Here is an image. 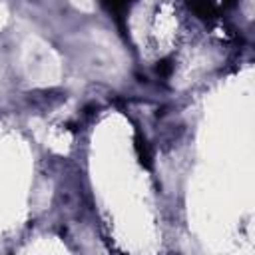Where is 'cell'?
Wrapping results in <instances>:
<instances>
[{
  "label": "cell",
  "mask_w": 255,
  "mask_h": 255,
  "mask_svg": "<svg viewBox=\"0 0 255 255\" xmlns=\"http://www.w3.org/2000/svg\"><path fill=\"white\" fill-rule=\"evenodd\" d=\"M191 10L199 16V18H209L213 16V2L211 0H189Z\"/></svg>",
  "instance_id": "2"
},
{
  "label": "cell",
  "mask_w": 255,
  "mask_h": 255,
  "mask_svg": "<svg viewBox=\"0 0 255 255\" xmlns=\"http://www.w3.org/2000/svg\"><path fill=\"white\" fill-rule=\"evenodd\" d=\"M100 2L108 10V14H112L116 20H124L129 14L135 0H100Z\"/></svg>",
  "instance_id": "1"
}]
</instances>
